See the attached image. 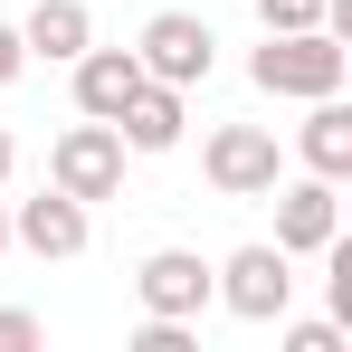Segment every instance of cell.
<instances>
[{"label": "cell", "mask_w": 352, "mask_h": 352, "mask_svg": "<svg viewBox=\"0 0 352 352\" xmlns=\"http://www.w3.org/2000/svg\"><path fill=\"white\" fill-rule=\"evenodd\" d=\"M343 67H352V48L333 38V29H267V48L248 58V76L267 86V96H343Z\"/></svg>", "instance_id": "obj_1"}, {"label": "cell", "mask_w": 352, "mask_h": 352, "mask_svg": "<svg viewBox=\"0 0 352 352\" xmlns=\"http://www.w3.org/2000/svg\"><path fill=\"white\" fill-rule=\"evenodd\" d=\"M133 67L153 76V86H210V67H219V38H210V19L200 10H162L153 29H143V48H133Z\"/></svg>", "instance_id": "obj_2"}, {"label": "cell", "mask_w": 352, "mask_h": 352, "mask_svg": "<svg viewBox=\"0 0 352 352\" xmlns=\"http://www.w3.org/2000/svg\"><path fill=\"white\" fill-rule=\"evenodd\" d=\"M48 181H58L67 200H115V190H124V133L86 115L76 133H58V153H48Z\"/></svg>", "instance_id": "obj_3"}, {"label": "cell", "mask_w": 352, "mask_h": 352, "mask_svg": "<svg viewBox=\"0 0 352 352\" xmlns=\"http://www.w3.org/2000/svg\"><path fill=\"white\" fill-rule=\"evenodd\" d=\"M210 295L229 305L238 324H276V314H286V295H295L286 248H238L229 267H210Z\"/></svg>", "instance_id": "obj_4"}, {"label": "cell", "mask_w": 352, "mask_h": 352, "mask_svg": "<svg viewBox=\"0 0 352 352\" xmlns=\"http://www.w3.org/2000/svg\"><path fill=\"white\" fill-rule=\"evenodd\" d=\"M210 181H219L229 200L276 190V133H267V124H229V133H210Z\"/></svg>", "instance_id": "obj_5"}, {"label": "cell", "mask_w": 352, "mask_h": 352, "mask_svg": "<svg viewBox=\"0 0 352 352\" xmlns=\"http://www.w3.org/2000/svg\"><path fill=\"white\" fill-rule=\"evenodd\" d=\"M133 295H143V314H181V324H190V314L210 305V267H200L190 248H153V257L133 267Z\"/></svg>", "instance_id": "obj_6"}, {"label": "cell", "mask_w": 352, "mask_h": 352, "mask_svg": "<svg viewBox=\"0 0 352 352\" xmlns=\"http://www.w3.org/2000/svg\"><path fill=\"white\" fill-rule=\"evenodd\" d=\"M343 229V200H333V181H295V190H276V248L286 257H324V238Z\"/></svg>", "instance_id": "obj_7"}, {"label": "cell", "mask_w": 352, "mask_h": 352, "mask_svg": "<svg viewBox=\"0 0 352 352\" xmlns=\"http://www.w3.org/2000/svg\"><path fill=\"white\" fill-rule=\"evenodd\" d=\"M10 238H19L29 257H76V248H86V200H67L58 181H48L38 200H19V219H10Z\"/></svg>", "instance_id": "obj_8"}, {"label": "cell", "mask_w": 352, "mask_h": 352, "mask_svg": "<svg viewBox=\"0 0 352 352\" xmlns=\"http://www.w3.org/2000/svg\"><path fill=\"white\" fill-rule=\"evenodd\" d=\"M67 67H76V115H96V124H115V115H124V96L143 86L133 48H96V38H86Z\"/></svg>", "instance_id": "obj_9"}, {"label": "cell", "mask_w": 352, "mask_h": 352, "mask_svg": "<svg viewBox=\"0 0 352 352\" xmlns=\"http://www.w3.org/2000/svg\"><path fill=\"white\" fill-rule=\"evenodd\" d=\"M115 133L133 143V153H172V143H181V86H153V76H143V86L124 96Z\"/></svg>", "instance_id": "obj_10"}, {"label": "cell", "mask_w": 352, "mask_h": 352, "mask_svg": "<svg viewBox=\"0 0 352 352\" xmlns=\"http://www.w3.org/2000/svg\"><path fill=\"white\" fill-rule=\"evenodd\" d=\"M96 38V19H86V0H38L29 19H19V48L29 58H48V67H67L76 48Z\"/></svg>", "instance_id": "obj_11"}, {"label": "cell", "mask_w": 352, "mask_h": 352, "mask_svg": "<svg viewBox=\"0 0 352 352\" xmlns=\"http://www.w3.org/2000/svg\"><path fill=\"white\" fill-rule=\"evenodd\" d=\"M295 143H305V162H314L324 181H343L352 172V105H343V96H314V115H305Z\"/></svg>", "instance_id": "obj_12"}, {"label": "cell", "mask_w": 352, "mask_h": 352, "mask_svg": "<svg viewBox=\"0 0 352 352\" xmlns=\"http://www.w3.org/2000/svg\"><path fill=\"white\" fill-rule=\"evenodd\" d=\"M267 29H324V0H257Z\"/></svg>", "instance_id": "obj_13"}, {"label": "cell", "mask_w": 352, "mask_h": 352, "mask_svg": "<svg viewBox=\"0 0 352 352\" xmlns=\"http://www.w3.org/2000/svg\"><path fill=\"white\" fill-rule=\"evenodd\" d=\"M38 343V314H19V305H0V352H29Z\"/></svg>", "instance_id": "obj_14"}, {"label": "cell", "mask_w": 352, "mask_h": 352, "mask_svg": "<svg viewBox=\"0 0 352 352\" xmlns=\"http://www.w3.org/2000/svg\"><path fill=\"white\" fill-rule=\"evenodd\" d=\"M286 352H343V333H333V324H295Z\"/></svg>", "instance_id": "obj_15"}, {"label": "cell", "mask_w": 352, "mask_h": 352, "mask_svg": "<svg viewBox=\"0 0 352 352\" xmlns=\"http://www.w3.org/2000/svg\"><path fill=\"white\" fill-rule=\"evenodd\" d=\"M19 67H29V48H19V29H10V19H0V86H10V76H19Z\"/></svg>", "instance_id": "obj_16"}, {"label": "cell", "mask_w": 352, "mask_h": 352, "mask_svg": "<svg viewBox=\"0 0 352 352\" xmlns=\"http://www.w3.org/2000/svg\"><path fill=\"white\" fill-rule=\"evenodd\" d=\"M10 162H19V143H10V133H0V181H10Z\"/></svg>", "instance_id": "obj_17"}, {"label": "cell", "mask_w": 352, "mask_h": 352, "mask_svg": "<svg viewBox=\"0 0 352 352\" xmlns=\"http://www.w3.org/2000/svg\"><path fill=\"white\" fill-rule=\"evenodd\" d=\"M0 248H10V210H0Z\"/></svg>", "instance_id": "obj_18"}]
</instances>
